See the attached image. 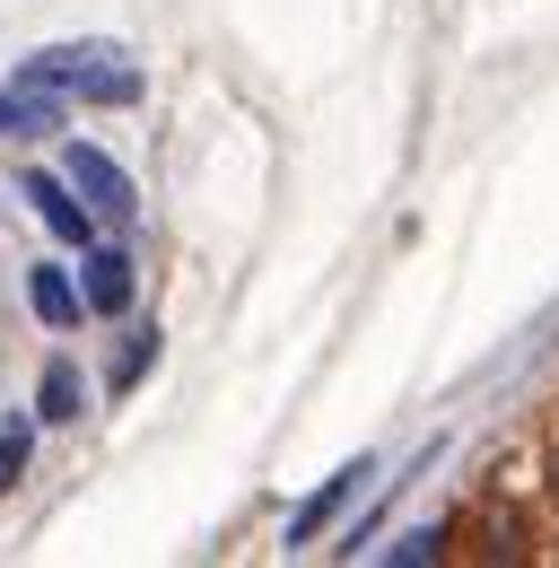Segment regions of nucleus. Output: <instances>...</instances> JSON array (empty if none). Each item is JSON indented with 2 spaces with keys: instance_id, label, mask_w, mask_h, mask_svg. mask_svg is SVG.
<instances>
[{
  "instance_id": "f257e3e1",
  "label": "nucleus",
  "mask_w": 559,
  "mask_h": 568,
  "mask_svg": "<svg viewBox=\"0 0 559 568\" xmlns=\"http://www.w3.org/2000/svg\"><path fill=\"white\" fill-rule=\"evenodd\" d=\"M18 88L35 97H79V105H132L140 97V71L123 62V44H44L18 62Z\"/></svg>"
},
{
  "instance_id": "f03ea898",
  "label": "nucleus",
  "mask_w": 559,
  "mask_h": 568,
  "mask_svg": "<svg viewBox=\"0 0 559 568\" xmlns=\"http://www.w3.org/2000/svg\"><path fill=\"white\" fill-rule=\"evenodd\" d=\"M62 175H70V184H79V202H88V211H96V219H114V227L132 219V175H123V166H114L105 149L70 141V149H62Z\"/></svg>"
},
{
  "instance_id": "7ed1b4c3",
  "label": "nucleus",
  "mask_w": 559,
  "mask_h": 568,
  "mask_svg": "<svg viewBox=\"0 0 559 568\" xmlns=\"http://www.w3.org/2000/svg\"><path fill=\"white\" fill-rule=\"evenodd\" d=\"M18 193L35 202V219H44V227H53L62 245H88V236H96V211H88V202L70 193V175H44V166H35V175H27Z\"/></svg>"
},
{
  "instance_id": "20e7f679",
  "label": "nucleus",
  "mask_w": 559,
  "mask_h": 568,
  "mask_svg": "<svg viewBox=\"0 0 559 568\" xmlns=\"http://www.w3.org/2000/svg\"><path fill=\"white\" fill-rule=\"evenodd\" d=\"M358 481H367V464H342V473H333V481H324V490L306 498V507H297V516H288V551H306V542H315V534H324V525H333V516H342L349 498H358Z\"/></svg>"
},
{
  "instance_id": "39448f33",
  "label": "nucleus",
  "mask_w": 559,
  "mask_h": 568,
  "mask_svg": "<svg viewBox=\"0 0 559 568\" xmlns=\"http://www.w3.org/2000/svg\"><path fill=\"white\" fill-rule=\"evenodd\" d=\"M79 306H96V315H123V306H132V254L96 245V254H88V272H79Z\"/></svg>"
},
{
  "instance_id": "423d86ee",
  "label": "nucleus",
  "mask_w": 559,
  "mask_h": 568,
  "mask_svg": "<svg viewBox=\"0 0 559 568\" xmlns=\"http://www.w3.org/2000/svg\"><path fill=\"white\" fill-rule=\"evenodd\" d=\"M27 306H35L44 324H79V281H70L62 263H35V272H27Z\"/></svg>"
},
{
  "instance_id": "0eeeda50",
  "label": "nucleus",
  "mask_w": 559,
  "mask_h": 568,
  "mask_svg": "<svg viewBox=\"0 0 559 568\" xmlns=\"http://www.w3.org/2000/svg\"><path fill=\"white\" fill-rule=\"evenodd\" d=\"M62 123V97H35V88H0V132H44Z\"/></svg>"
},
{
  "instance_id": "6e6552de",
  "label": "nucleus",
  "mask_w": 559,
  "mask_h": 568,
  "mask_svg": "<svg viewBox=\"0 0 559 568\" xmlns=\"http://www.w3.org/2000/svg\"><path fill=\"white\" fill-rule=\"evenodd\" d=\"M35 412H44V420H79V367H70V358H53V367H44Z\"/></svg>"
},
{
  "instance_id": "1a4fd4ad",
  "label": "nucleus",
  "mask_w": 559,
  "mask_h": 568,
  "mask_svg": "<svg viewBox=\"0 0 559 568\" xmlns=\"http://www.w3.org/2000/svg\"><path fill=\"white\" fill-rule=\"evenodd\" d=\"M27 473V428H0V490Z\"/></svg>"
},
{
  "instance_id": "9d476101",
  "label": "nucleus",
  "mask_w": 559,
  "mask_h": 568,
  "mask_svg": "<svg viewBox=\"0 0 559 568\" xmlns=\"http://www.w3.org/2000/svg\"><path fill=\"white\" fill-rule=\"evenodd\" d=\"M149 358H157V333H140L132 351H123V385H132V376H140V367H149Z\"/></svg>"
}]
</instances>
